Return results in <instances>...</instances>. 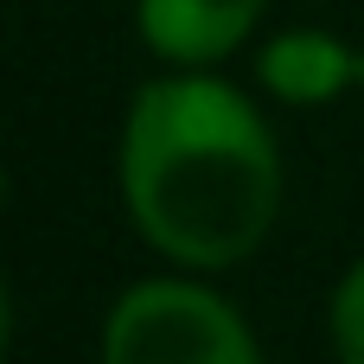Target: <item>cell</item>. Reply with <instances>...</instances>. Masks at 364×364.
I'll return each instance as SVG.
<instances>
[{"label":"cell","instance_id":"cell-1","mask_svg":"<svg viewBox=\"0 0 364 364\" xmlns=\"http://www.w3.org/2000/svg\"><path fill=\"white\" fill-rule=\"evenodd\" d=\"M115 179L134 237L179 275L250 262L282 218L275 128L211 70H166L134 90Z\"/></svg>","mask_w":364,"mask_h":364},{"label":"cell","instance_id":"cell-2","mask_svg":"<svg viewBox=\"0 0 364 364\" xmlns=\"http://www.w3.org/2000/svg\"><path fill=\"white\" fill-rule=\"evenodd\" d=\"M102 364H262L250 320L205 275L128 282L102 314Z\"/></svg>","mask_w":364,"mask_h":364},{"label":"cell","instance_id":"cell-3","mask_svg":"<svg viewBox=\"0 0 364 364\" xmlns=\"http://www.w3.org/2000/svg\"><path fill=\"white\" fill-rule=\"evenodd\" d=\"M262 13L269 0H134V32L160 64L211 70L256 38Z\"/></svg>","mask_w":364,"mask_h":364},{"label":"cell","instance_id":"cell-4","mask_svg":"<svg viewBox=\"0 0 364 364\" xmlns=\"http://www.w3.org/2000/svg\"><path fill=\"white\" fill-rule=\"evenodd\" d=\"M256 83L288 109H326L352 83H364V51H352V38H339L326 26H288V32L262 38Z\"/></svg>","mask_w":364,"mask_h":364},{"label":"cell","instance_id":"cell-5","mask_svg":"<svg viewBox=\"0 0 364 364\" xmlns=\"http://www.w3.org/2000/svg\"><path fill=\"white\" fill-rule=\"evenodd\" d=\"M326 339H333V358H339V364H364V256L333 282V301H326Z\"/></svg>","mask_w":364,"mask_h":364}]
</instances>
